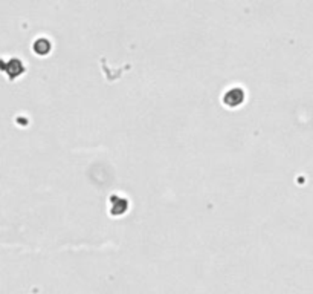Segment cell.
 <instances>
[{"label": "cell", "instance_id": "6da1fadb", "mask_svg": "<svg viewBox=\"0 0 313 294\" xmlns=\"http://www.w3.org/2000/svg\"><path fill=\"white\" fill-rule=\"evenodd\" d=\"M223 101L226 106L229 107H236V106H240L243 101H244V92L238 87H234V89L228 91L223 97Z\"/></svg>", "mask_w": 313, "mask_h": 294}, {"label": "cell", "instance_id": "3957f363", "mask_svg": "<svg viewBox=\"0 0 313 294\" xmlns=\"http://www.w3.org/2000/svg\"><path fill=\"white\" fill-rule=\"evenodd\" d=\"M113 199L116 201V204L113 202L112 204V213L113 214H119V213H124L127 210V201L122 199V198H116V196H113Z\"/></svg>", "mask_w": 313, "mask_h": 294}, {"label": "cell", "instance_id": "7a4b0ae2", "mask_svg": "<svg viewBox=\"0 0 313 294\" xmlns=\"http://www.w3.org/2000/svg\"><path fill=\"white\" fill-rule=\"evenodd\" d=\"M8 74H9V77L11 78H14V77H17V75H20L22 72H23V66H22V63H20V60H11L8 63V71H6Z\"/></svg>", "mask_w": 313, "mask_h": 294}, {"label": "cell", "instance_id": "277c9868", "mask_svg": "<svg viewBox=\"0 0 313 294\" xmlns=\"http://www.w3.org/2000/svg\"><path fill=\"white\" fill-rule=\"evenodd\" d=\"M49 48H51L49 42L40 40V42H37V43L34 45V51L38 52V54H47V52H49Z\"/></svg>", "mask_w": 313, "mask_h": 294}]
</instances>
